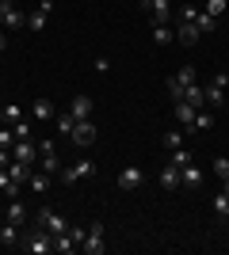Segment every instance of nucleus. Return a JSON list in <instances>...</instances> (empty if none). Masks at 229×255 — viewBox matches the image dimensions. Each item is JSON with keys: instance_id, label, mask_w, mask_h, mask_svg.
Segmentation results:
<instances>
[{"instance_id": "1", "label": "nucleus", "mask_w": 229, "mask_h": 255, "mask_svg": "<svg viewBox=\"0 0 229 255\" xmlns=\"http://www.w3.org/2000/svg\"><path fill=\"white\" fill-rule=\"evenodd\" d=\"M23 252L50 255V252H54V236L46 233V229H31V233H23Z\"/></svg>"}, {"instance_id": "2", "label": "nucleus", "mask_w": 229, "mask_h": 255, "mask_svg": "<svg viewBox=\"0 0 229 255\" xmlns=\"http://www.w3.org/2000/svg\"><path fill=\"white\" fill-rule=\"evenodd\" d=\"M96 164L92 160H76V164H69V168H61V183H80V179H96Z\"/></svg>"}, {"instance_id": "3", "label": "nucleus", "mask_w": 229, "mask_h": 255, "mask_svg": "<svg viewBox=\"0 0 229 255\" xmlns=\"http://www.w3.org/2000/svg\"><path fill=\"white\" fill-rule=\"evenodd\" d=\"M38 229H46L50 236H57V233H69V221H65V217H61L57 210L42 206V210H38Z\"/></svg>"}, {"instance_id": "4", "label": "nucleus", "mask_w": 229, "mask_h": 255, "mask_svg": "<svg viewBox=\"0 0 229 255\" xmlns=\"http://www.w3.org/2000/svg\"><path fill=\"white\" fill-rule=\"evenodd\" d=\"M226 84H229V73H214V80L203 88V96H207L210 107H222V99H226Z\"/></svg>"}, {"instance_id": "5", "label": "nucleus", "mask_w": 229, "mask_h": 255, "mask_svg": "<svg viewBox=\"0 0 229 255\" xmlns=\"http://www.w3.org/2000/svg\"><path fill=\"white\" fill-rule=\"evenodd\" d=\"M84 252H88V255H103V252H107V244H103V225H99V221L88 225V233H84Z\"/></svg>"}, {"instance_id": "6", "label": "nucleus", "mask_w": 229, "mask_h": 255, "mask_svg": "<svg viewBox=\"0 0 229 255\" xmlns=\"http://www.w3.org/2000/svg\"><path fill=\"white\" fill-rule=\"evenodd\" d=\"M142 11L149 15L153 23H168V15H172V0H142Z\"/></svg>"}, {"instance_id": "7", "label": "nucleus", "mask_w": 229, "mask_h": 255, "mask_svg": "<svg viewBox=\"0 0 229 255\" xmlns=\"http://www.w3.org/2000/svg\"><path fill=\"white\" fill-rule=\"evenodd\" d=\"M69 141H73L76 149H88V145H92V141H96V126H92V122H76L73 126V133H69Z\"/></svg>"}, {"instance_id": "8", "label": "nucleus", "mask_w": 229, "mask_h": 255, "mask_svg": "<svg viewBox=\"0 0 229 255\" xmlns=\"http://www.w3.org/2000/svg\"><path fill=\"white\" fill-rule=\"evenodd\" d=\"M142 179H145V171L138 168V164H126V168L119 171V179H115V183H119L122 191H134V187H142Z\"/></svg>"}, {"instance_id": "9", "label": "nucleus", "mask_w": 229, "mask_h": 255, "mask_svg": "<svg viewBox=\"0 0 229 255\" xmlns=\"http://www.w3.org/2000/svg\"><path fill=\"white\" fill-rule=\"evenodd\" d=\"M50 11H54V0H38V8L27 15V27H31V31H42L46 19H50Z\"/></svg>"}, {"instance_id": "10", "label": "nucleus", "mask_w": 229, "mask_h": 255, "mask_svg": "<svg viewBox=\"0 0 229 255\" xmlns=\"http://www.w3.org/2000/svg\"><path fill=\"white\" fill-rule=\"evenodd\" d=\"M0 27H23V11L11 0H0Z\"/></svg>"}, {"instance_id": "11", "label": "nucleus", "mask_w": 229, "mask_h": 255, "mask_svg": "<svg viewBox=\"0 0 229 255\" xmlns=\"http://www.w3.org/2000/svg\"><path fill=\"white\" fill-rule=\"evenodd\" d=\"M11 160L34 164V160H38V145H31V141H15V145H11Z\"/></svg>"}, {"instance_id": "12", "label": "nucleus", "mask_w": 229, "mask_h": 255, "mask_svg": "<svg viewBox=\"0 0 229 255\" xmlns=\"http://www.w3.org/2000/svg\"><path fill=\"white\" fill-rule=\"evenodd\" d=\"M31 115L38 118V122H50V118H57V111H54V103H50L46 96H38V99L31 103Z\"/></svg>"}, {"instance_id": "13", "label": "nucleus", "mask_w": 229, "mask_h": 255, "mask_svg": "<svg viewBox=\"0 0 229 255\" xmlns=\"http://www.w3.org/2000/svg\"><path fill=\"white\" fill-rule=\"evenodd\" d=\"M69 115H73L76 122L92 118V99H88V96H73V103H69Z\"/></svg>"}, {"instance_id": "14", "label": "nucleus", "mask_w": 229, "mask_h": 255, "mask_svg": "<svg viewBox=\"0 0 229 255\" xmlns=\"http://www.w3.org/2000/svg\"><path fill=\"white\" fill-rule=\"evenodd\" d=\"M199 34H203V31H199L195 23H180V27H176V42H180V46H195Z\"/></svg>"}, {"instance_id": "15", "label": "nucleus", "mask_w": 229, "mask_h": 255, "mask_svg": "<svg viewBox=\"0 0 229 255\" xmlns=\"http://www.w3.org/2000/svg\"><path fill=\"white\" fill-rule=\"evenodd\" d=\"M161 187H164V191H176V187H184V175H180V168H176V164H168V168L161 171Z\"/></svg>"}, {"instance_id": "16", "label": "nucleus", "mask_w": 229, "mask_h": 255, "mask_svg": "<svg viewBox=\"0 0 229 255\" xmlns=\"http://www.w3.org/2000/svg\"><path fill=\"white\" fill-rule=\"evenodd\" d=\"M27 183H31V191H34V194H46V191H50V183H54V175L38 168V171H31V179H27Z\"/></svg>"}, {"instance_id": "17", "label": "nucleus", "mask_w": 229, "mask_h": 255, "mask_svg": "<svg viewBox=\"0 0 229 255\" xmlns=\"http://www.w3.org/2000/svg\"><path fill=\"white\" fill-rule=\"evenodd\" d=\"M180 175H184V187H199V183H203V168H199L195 160H191L187 168H180Z\"/></svg>"}, {"instance_id": "18", "label": "nucleus", "mask_w": 229, "mask_h": 255, "mask_svg": "<svg viewBox=\"0 0 229 255\" xmlns=\"http://www.w3.org/2000/svg\"><path fill=\"white\" fill-rule=\"evenodd\" d=\"M172 38H176V31L168 27V23H153V42L157 46H168Z\"/></svg>"}, {"instance_id": "19", "label": "nucleus", "mask_w": 229, "mask_h": 255, "mask_svg": "<svg viewBox=\"0 0 229 255\" xmlns=\"http://www.w3.org/2000/svg\"><path fill=\"white\" fill-rule=\"evenodd\" d=\"M172 80H176L180 88H191V84H199V73H195V65H184V69H180V73H176Z\"/></svg>"}, {"instance_id": "20", "label": "nucleus", "mask_w": 229, "mask_h": 255, "mask_svg": "<svg viewBox=\"0 0 229 255\" xmlns=\"http://www.w3.org/2000/svg\"><path fill=\"white\" fill-rule=\"evenodd\" d=\"M195 111H199V107H191L187 99H180V103H176V118H180L184 126H191V122H195Z\"/></svg>"}, {"instance_id": "21", "label": "nucleus", "mask_w": 229, "mask_h": 255, "mask_svg": "<svg viewBox=\"0 0 229 255\" xmlns=\"http://www.w3.org/2000/svg\"><path fill=\"white\" fill-rule=\"evenodd\" d=\"M210 126H214V115H210L207 107H199V111H195V122H191L187 129H210Z\"/></svg>"}, {"instance_id": "22", "label": "nucleus", "mask_w": 229, "mask_h": 255, "mask_svg": "<svg viewBox=\"0 0 229 255\" xmlns=\"http://www.w3.org/2000/svg\"><path fill=\"white\" fill-rule=\"evenodd\" d=\"M54 252H61V255L76 252V240H73L69 233H57V236H54Z\"/></svg>"}, {"instance_id": "23", "label": "nucleus", "mask_w": 229, "mask_h": 255, "mask_svg": "<svg viewBox=\"0 0 229 255\" xmlns=\"http://www.w3.org/2000/svg\"><path fill=\"white\" fill-rule=\"evenodd\" d=\"M38 168H42V171H50V175H57V171H61V160H57V152H42Z\"/></svg>"}, {"instance_id": "24", "label": "nucleus", "mask_w": 229, "mask_h": 255, "mask_svg": "<svg viewBox=\"0 0 229 255\" xmlns=\"http://www.w3.org/2000/svg\"><path fill=\"white\" fill-rule=\"evenodd\" d=\"M8 221H11V225H23V221H27V210H23V202H15V198L8 202Z\"/></svg>"}, {"instance_id": "25", "label": "nucleus", "mask_w": 229, "mask_h": 255, "mask_svg": "<svg viewBox=\"0 0 229 255\" xmlns=\"http://www.w3.org/2000/svg\"><path fill=\"white\" fill-rule=\"evenodd\" d=\"M0 191L8 194V198H15V191H19V183L8 175V168H0Z\"/></svg>"}, {"instance_id": "26", "label": "nucleus", "mask_w": 229, "mask_h": 255, "mask_svg": "<svg viewBox=\"0 0 229 255\" xmlns=\"http://www.w3.org/2000/svg\"><path fill=\"white\" fill-rule=\"evenodd\" d=\"M54 126H57V133H65V137H69V133H73V126H76V118L65 111V115H57V118H54Z\"/></svg>"}, {"instance_id": "27", "label": "nucleus", "mask_w": 229, "mask_h": 255, "mask_svg": "<svg viewBox=\"0 0 229 255\" xmlns=\"http://www.w3.org/2000/svg\"><path fill=\"white\" fill-rule=\"evenodd\" d=\"M187 103H191V107H207V96H203V84H191V88H187Z\"/></svg>"}, {"instance_id": "28", "label": "nucleus", "mask_w": 229, "mask_h": 255, "mask_svg": "<svg viewBox=\"0 0 229 255\" xmlns=\"http://www.w3.org/2000/svg\"><path fill=\"white\" fill-rule=\"evenodd\" d=\"M0 240H4V244H19V225H0Z\"/></svg>"}, {"instance_id": "29", "label": "nucleus", "mask_w": 229, "mask_h": 255, "mask_svg": "<svg viewBox=\"0 0 229 255\" xmlns=\"http://www.w3.org/2000/svg\"><path fill=\"white\" fill-rule=\"evenodd\" d=\"M4 122H11V126L23 122V107L19 103H8V107H4Z\"/></svg>"}, {"instance_id": "30", "label": "nucleus", "mask_w": 229, "mask_h": 255, "mask_svg": "<svg viewBox=\"0 0 229 255\" xmlns=\"http://www.w3.org/2000/svg\"><path fill=\"white\" fill-rule=\"evenodd\" d=\"M164 145H168V149H184V129H168V133H164Z\"/></svg>"}, {"instance_id": "31", "label": "nucleus", "mask_w": 229, "mask_h": 255, "mask_svg": "<svg viewBox=\"0 0 229 255\" xmlns=\"http://www.w3.org/2000/svg\"><path fill=\"white\" fill-rule=\"evenodd\" d=\"M214 23H218V19H214L210 11H199V15H195V27H199V31H214Z\"/></svg>"}, {"instance_id": "32", "label": "nucleus", "mask_w": 229, "mask_h": 255, "mask_svg": "<svg viewBox=\"0 0 229 255\" xmlns=\"http://www.w3.org/2000/svg\"><path fill=\"white\" fill-rule=\"evenodd\" d=\"M11 133H15V141H31V122H15Z\"/></svg>"}, {"instance_id": "33", "label": "nucleus", "mask_w": 229, "mask_h": 255, "mask_svg": "<svg viewBox=\"0 0 229 255\" xmlns=\"http://www.w3.org/2000/svg\"><path fill=\"white\" fill-rule=\"evenodd\" d=\"M214 175H218V179H229V156H218V160H214Z\"/></svg>"}, {"instance_id": "34", "label": "nucleus", "mask_w": 229, "mask_h": 255, "mask_svg": "<svg viewBox=\"0 0 229 255\" xmlns=\"http://www.w3.org/2000/svg\"><path fill=\"white\" fill-rule=\"evenodd\" d=\"M195 15H199L195 4H184V8H180V23H195Z\"/></svg>"}, {"instance_id": "35", "label": "nucleus", "mask_w": 229, "mask_h": 255, "mask_svg": "<svg viewBox=\"0 0 229 255\" xmlns=\"http://www.w3.org/2000/svg\"><path fill=\"white\" fill-rule=\"evenodd\" d=\"M191 160H195V156H191V152H187V149H176L172 164H176V168H187V164H191Z\"/></svg>"}, {"instance_id": "36", "label": "nucleus", "mask_w": 229, "mask_h": 255, "mask_svg": "<svg viewBox=\"0 0 229 255\" xmlns=\"http://www.w3.org/2000/svg\"><path fill=\"white\" fill-rule=\"evenodd\" d=\"M214 213H222V217L229 213V194H226V191H222L218 198H214Z\"/></svg>"}, {"instance_id": "37", "label": "nucleus", "mask_w": 229, "mask_h": 255, "mask_svg": "<svg viewBox=\"0 0 229 255\" xmlns=\"http://www.w3.org/2000/svg\"><path fill=\"white\" fill-rule=\"evenodd\" d=\"M207 11L214 15V19H218L222 11H226V0H207Z\"/></svg>"}, {"instance_id": "38", "label": "nucleus", "mask_w": 229, "mask_h": 255, "mask_svg": "<svg viewBox=\"0 0 229 255\" xmlns=\"http://www.w3.org/2000/svg\"><path fill=\"white\" fill-rule=\"evenodd\" d=\"M15 145V133L11 129H0V149H11Z\"/></svg>"}, {"instance_id": "39", "label": "nucleus", "mask_w": 229, "mask_h": 255, "mask_svg": "<svg viewBox=\"0 0 229 255\" xmlns=\"http://www.w3.org/2000/svg\"><path fill=\"white\" fill-rule=\"evenodd\" d=\"M69 236H73L76 244H84V225H69Z\"/></svg>"}, {"instance_id": "40", "label": "nucleus", "mask_w": 229, "mask_h": 255, "mask_svg": "<svg viewBox=\"0 0 229 255\" xmlns=\"http://www.w3.org/2000/svg\"><path fill=\"white\" fill-rule=\"evenodd\" d=\"M8 160H11V149H0V168H8Z\"/></svg>"}, {"instance_id": "41", "label": "nucleus", "mask_w": 229, "mask_h": 255, "mask_svg": "<svg viewBox=\"0 0 229 255\" xmlns=\"http://www.w3.org/2000/svg\"><path fill=\"white\" fill-rule=\"evenodd\" d=\"M4 50H8V34L0 31V53H4Z\"/></svg>"}, {"instance_id": "42", "label": "nucleus", "mask_w": 229, "mask_h": 255, "mask_svg": "<svg viewBox=\"0 0 229 255\" xmlns=\"http://www.w3.org/2000/svg\"><path fill=\"white\" fill-rule=\"evenodd\" d=\"M222 191H226V194H229V179H222Z\"/></svg>"}, {"instance_id": "43", "label": "nucleus", "mask_w": 229, "mask_h": 255, "mask_svg": "<svg viewBox=\"0 0 229 255\" xmlns=\"http://www.w3.org/2000/svg\"><path fill=\"white\" fill-rule=\"evenodd\" d=\"M226 221H229V213H226Z\"/></svg>"}]
</instances>
